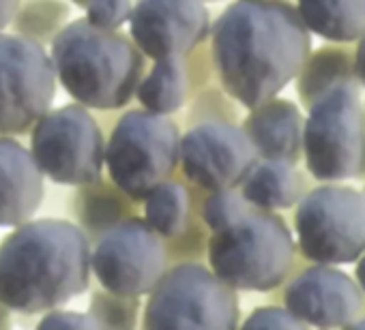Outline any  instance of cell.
Listing matches in <instances>:
<instances>
[{
	"label": "cell",
	"mask_w": 365,
	"mask_h": 330,
	"mask_svg": "<svg viewBox=\"0 0 365 330\" xmlns=\"http://www.w3.org/2000/svg\"><path fill=\"white\" fill-rule=\"evenodd\" d=\"M312 52V33L288 0H235L211 24L222 90L252 110L277 97Z\"/></svg>",
	"instance_id": "obj_1"
},
{
	"label": "cell",
	"mask_w": 365,
	"mask_h": 330,
	"mask_svg": "<svg viewBox=\"0 0 365 330\" xmlns=\"http://www.w3.org/2000/svg\"><path fill=\"white\" fill-rule=\"evenodd\" d=\"M93 243L65 219H29L0 240V302L35 315L63 307L91 285Z\"/></svg>",
	"instance_id": "obj_2"
},
{
	"label": "cell",
	"mask_w": 365,
	"mask_h": 330,
	"mask_svg": "<svg viewBox=\"0 0 365 330\" xmlns=\"http://www.w3.org/2000/svg\"><path fill=\"white\" fill-rule=\"evenodd\" d=\"M56 80L73 101L88 110H120L146 73V56L120 31L101 28L86 18L67 22L50 43Z\"/></svg>",
	"instance_id": "obj_3"
},
{
	"label": "cell",
	"mask_w": 365,
	"mask_h": 330,
	"mask_svg": "<svg viewBox=\"0 0 365 330\" xmlns=\"http://www.w3.org/2000/svg\"><path fill=\"white\" fill-rule=\"evenodd\" d=\"M207 257L237 292H273L294 268L297 243L282 215L254 206L207 238Z\"/></svg>",
	"instance_id": "obj_4"
},
{
	"label": "cell",
	"mask_w": 365,
	"mask_h": 330,
	"mask_svg": "<svg viewBox=\"0 0 365 330\" xmlns=\"http://www.w3.org/2000/svg\"><path fill=\"white\" fill-rule=\"evenodd\" d=\"M348 82L307 107L303 127L305 172L318 183L365 179V99Z\"/></svg>",
	"instance_id": "obj_5"
},
{
	"label": "cell",
	"mask_w": 365,
	"mask_h": 330,
	"mask_svg": "<svg viewBox=\"0 0 365 330\" xmlns=\"http://www.w3.org/2000/svg\"><path fill=\"white\" fill-rule=\"evenodd\" d=\"M146 296L142 326L150 330H232L241 319L237 289L192 260L165 268Z\"/></svg>",
	"instance_id": "obj_6"
},
{
	"label": "cell",
	"mask_w": 365,
	"mask_h": 330,
	"mask_svg": "<svg viewBox=\"0 0 365 330\" xmlns=\"http://www.w3.org/2000/svg\"><path fill=\"white\" fill-rule=\"evenodd\" d=\"M180 131L170 114L146 107L127 110L116 120L106 144L110 181L135 204L176 170Z\"/></svg>",
	"instance_id": "obj_7"
},
{
	"label": "cell",
	"mask_w": 365,
	"mask_h": 330,
	"mask_svg": "<svg viewBox=\"0 0 365 330\" xmlns=\"http://www.w3.org/2000/svg\"><path fill=\"white\" fill-rule=\"evenodd\" d=\"M297 251L316 264H354L365 251V198L344 183H320L294 206Z\"/></svg>",
	"instance_id": "obj_8"
},
{
	"label": "cell",
	"mask_w": 365,
	"mask_h": 330,
	"mask_svg": "<svg viewBox=\"0 0 365 330\" xmlns=\"http://www.w3.org/2000/svg\"><path fill=\"white\" fill-rule=\"evenodd\" d=\"M31 152L43 176L56 185L80 187L101 176L106 139L82 103L48 110L31 129Z\"/></svg>",
	"instance_id": "obj_9"
},
{
	"label": "cell",
	"mask_w": 365,
	"mask_h": 330,
	"mask_svg": "<svg viewBox=\"0 0 365 330\" xmlns=\"http://www.w3.org/2000/svg\"><path fill=\"white\" fill-rule=\"evenodd\" d=\"M56 69L46 46L0 31V135H24L52 107Z\"/></svg>",
	"instance_id": "obj_10"
},
{
	"label": "cell",
	"mask_w": 365,
	"mask_h": 330,
	"mask_svg": "<svg viewBox=\"0 0 365 330\" xmlns=\"http://www.w3.org/2000/svg\"><path fill=\"white\" fill-rule=\"evenodd\" d=\"M165 268V240L140 217L123 219L91 249V270L101 287L123 296H146Z\"/></svg>",
	"instance_id": "obj_11"
},
{
	"label": "cell",
	"mask_w": 365,
	"mask_h": 330,
	"mask_svg": "<svg viewBox=\"0 0 365 330\" xmlns=\"http://www.w3.org/2000/svg\"><path fill=\"white\" fill-rule=\"evenodd\" d=\"M256 161L252 142L232 120H200L180 135L182 174L202 191L239 189Z\"/></svg>",
	"instance_id": "obj_12"
},
{
	"label": "cell",
	"mask_w": 365,
	"mask_h": 330,
	"mask_svg": "<svg viewBox=\"0 0 365 330\" xmlns=\"http://www.w3.org/2000/svg\"><path fill=\"white\" fill-rule=\"evenodd\" d=\"M211 35V16L202 0H135L129 37L146 58L187 56Z\"/></svg>",
	"instance_id": "obj_13"
},
{
	"label": "cell",
	"mask_w": 365,
	"mask_h": 330,
	"mask_svg": "<svg viewBox=\"0 0 365 330\" xmlns=\"http://www.w3.org/2000/svg\"><path fill=\"white\" fill-rule=\"evenodd\" d=\"M284 307L314 328H348L365 309L359 283L333 264L299 270L284 287Z\"/></svg>",
	"instance_id": "obj_14"
},
{
	"label": "cell",
	"mask_w": 365,
	"mask_h": 330,
	"mask_svg": "<svg viewBox=\"0 0 365 330\" xmlns=\"http://www.w3.org/2000/svg\"><path fill=\"white\" fill-rule=\"evenodd\" d=\"M43 196V174L31 148L11 135H0V228L33 219Z\"/></svg>",
	"instance_id": "obj_15"
},
{
	"label": "cell",
	"mask_w": 365,
	"mask_h": 330,
	"mask_svg": "<svg viewBox=\"0 0 365 330\" xmlns=\"http://www.w3.org/2000/svg\"><path fill=\"white\" fill-rule=\"evenodd\" d=\"M303 127L305 116L299 105L279 97L252 107L241 124L258 159L286 163L303 159Z\"/></svg>",
	"instance_id": "obj_16"
},
{
	"label": "cell",
	"mask_w": 365,
	"mask_h": 330,
	"mask_svg": "<svg viewBox=\"0 0 365 330\" xmlns=\"http://www.w3.org/2000/svg\"><path fill=\"white\" fill-rule=\"evenodd\" d=\"M312 189V176L301 172L297 163L258 159L239 185L241 196L262 211H288Z\"/></svg>",
	"instance_id": "obj_17"
},
{
	"label": "cell",
	"mask_w": 365,
	"mask_h": 330,
	"mask_svg": "<svg viewBox=\"0 0 365 330\" xmlns=\"http://www.w3.org/2000/svg\"><path fill=\"white\" fill-rule=\"evenodd\" d=\"M292 82L305 110L333 88L348 82H359L354 71V48L350 43L329 41L327 46L307 54Z\"/></svg>",
	"instance_id": "obj_18"
},
{
	"label": "cell",
	"mask_w": 365,
	"mask_h": 330,
	"mask_svg": "<svg viewBox=\"0 0 365 330\" xmlns=\"http://www.w3.org/2000/svg\"><path fill=\"white\" fill-rule=\"evenodd\" d=\"M309 33L331 43H354L365 33V0H297Z\"/></svg>",
	"instance_id": "obj_19"
},
{
	"label": "cell",
	"mask_w": 365,
	"mask_h": 330,
	"mask_svg": "<svg viewBox=\"0 0 365 330\" xmlns=\"http://www.w3.org/2000/svg\"><path fill=\"white\" fill-rule=\"evenodd\" d=\"M133 204L135 202L127 198L114 183H103V179L99 176L93 183L80 185L73 208H76L80 228L93 243L103 232H108L123 219L131 217Z\"/></svg>",
	"instance_id": "obj_20"
},
{
	"label": "cell",
	"mask_w": 365,
	"mask_h": 330,
	"mask_svg": "<svg viewBox=\"0 0 365 330\" xmlns=\"http://www.w3.org/2000/svg\"><path fill=\"white\" fill-rule=\"evenodd\" d=\"M190 97V75L185 56L155 60L135 88L142 107L157 114H174Z\"/></svg>",
	"instance_id": "obj_21"
},
{
	"label": "cell",
	"mask_w": 365,
	"mask_h": 330,
	"mask_svg": "<svg viewBox=\"0 0 365 330\" xmlns=\"http://www.w3.org/2000/svg\"><path fill=\"white\" fill-rule=\"evenodd\" d=\"M192 198L185 185L176 181L159 183L144 198V221L163 238L172 240L190 228Z\"/></svg>",
	"instance_id": "obj_22"
},
{
	"label": "cell",
	"mask_w": 365,
	"mask_h": 330,
	"mask_svg": "<svg viewBox=\"0 0 365 330\" xmlns=\"http://www.w3.org/2000/svg\"><path fill=\"white\" fill-rule=\"evenodd\" d=\"M71 16V5L65 0H24L20 3L11 28L41 46L52 43L56 33L67 24Z\"/></svg>",
	"instance_id": "obj_23"
},
{
	"label": "cell",
	"mask_w": 365,
	"mask_h": 330,
	"mask_svg": "<svg viewBox=\"0 0 365 330\" xmlns=\"http://www.w3.org/2000/svg\"><path fill=\"white\" fill-rule=\"evenodd\" d=\"M88 315L95 319L97 328L110 330H131L138 326L140 300L138 296H123L110 289H97L91 296Z\"/></svg>",
	"instance_id": "obj_24"
},
{
	"label": "cell",
	"mask_w": 365,
	"mask_h": 330,
	"mask_svg": "<svg viewBox=\"0 0 365 330\" xmlns=\"http://www.w3.org/2000/svg\"><path fill=\"white\" fill-rule=\"evenodd\" d=\"M250 208L254 206L241 196L239 189H217V191H209V196L202 200L200 219L211 232H215L237 221Z\"/></svg>",
	"instance_id": "obj_25"
},
{
	"label": "cell",
	"mask_w": 365,
	"mask_h": 330,
	"mask_svg": "<svg viewBox=\"0 0 365 330\" xmlns=\"http://www.w3.org/2000/svg\"><path fill=\"white\" fill-rule=\"evenodd\" d=\"M133 0H88L86 3V20L101 28L118 31L129 22Z\"/></svg>",
	"instance_id": "obj_26"
},
{
	"label": "cell",
	"mask_w": 365,
	"mask_h": 330,
	"mask_svg": "<svg viewBox=\"0 0 365 330\" xmlns=\"http://www.w3.org/2000/svg\"><path fill=\"white\" fill-rule=\"evenodd\" d=\"M243 328H307L286 307H258L243 321Z\"/></svg>",
	"instance_id": "obj_27"
},
{
	"label": "cell",
	"mask_w": 365,
	"mask_h": 330,
	"mask_svg": "<svg viewBox=\"0 0 365 330\" xmlns=\"http://www.w3.org/2000/svg\"><path fill=\"white\" fill-rule=\"evenodd\" d=\"M41 330H50V328H58V330H88V328H97L95 319L88 313H80V311H67V309H50L46 311V315L39 321Z\"/></svg>",
	"instance_id": "obj_28"
},
{
	"label": "cell",
	"mask_w": 365,
	"mask_h": 330,
	"mask_svg": "<svg viewBox=\"0 0 365 330\" xmlns=\"http://www.w3.org/2000/svg\"><path fill=\"white\" fill-rule=\"evenodd\" d=\"M354 71H356L359 86L365 90V33L356 39V48H354Z\"/></svg>",
	"instance_id": "obj_29"
},
{
	"label": "cell",
	"mask_w": 365,
	"mask_h": 330,
	"mask_svg": "<svg viewBox=\"0 0 365 330\" xmlns=\"http://www.w3.org/2000/svg\"><path fill=\"white\" fill-rule=\"evenodd\" d=\"M20 3H22V0H0V31H5L7 26H11Z\"/></svg>",
	"instance_id": "obj_30"
},
{
	"label": "cell",
	"mask_w": 365,
	"mask_h": 330,
	"mask_svg": "<svg viewBox=\"0 0 365 330\" xmlns=\"http://www.w3.org/2000/svg\"><path fill=\"white\" fill-rule=\"evenodd\" d=\"M354 275H356V283H359L361 292L365 294V251H363L361 257L356 260V270H354Z\"/></svg>",
	"instance_id": "obj_31"
},
{
	"label": "cell",
	"mask_w": 365,
	"mask_h": 330,
	"mask_svg": "<svg viewBox=\"0 0 365 330\" xmlns=\"http://www.w3.org/2000/svg\"><path fill=\"white\" fill-rule=\"evenodd\" d=\"M9 326H11V309L0 302V328H9Z\"/></svg>",
	"instance_id": "obj_32"
},
{
	"label": "cell",
	"mask_w": 365,
	"mask_h": 330,
	"mask_svg": "<svg viewBox=\"0 0 365 330\" xmlns=\"http://www.w3.org/2000/svg\"><path fill=\"white\" fill-rule=\"evenodd\" d=\"M348 328H365V315H359V317H356Z\"/></svg>",
	"instance_id": "obj_33"
},
{
	"label": "cell",
	"mask_w": 365,
	"mask_h": 330,
	"mask_svg": "<svg viewBox=\"0 0 365 330\" xmlns=\"http://www.w3.org/2000/svg\"><path fill=\"white\" fill-rule=\"evenodd\" d=\"M69 3H71V5H76V7H82V9H84L88 0H69Z\"/></svg>",
	"instance_id": "obj_34"
},
{
	"label": "cell",
	"mask_w": 365,
	"mask_h": 330,
	"mask_svg": "<svg viewBox=\"0 0 365 330\" xmlns=\"http://www.w3.org/2000/svg\"><path fill=\"white\" fill-rule=\"evenodd\" d=\"M359 191H361V196H363V198H365V179H363V187H361V189H359Z\"/></svg>",
	"instance_id": "obj_35"
},
{
	"label": "cell",
	"mask_w": 365,
	"mask_h": 330,
	"mask_svg": "<svg viewBox=\"0 0 365 330\" xmlns=\"http://www.w3.org/2000/svg\"><path fill=\"white\" fill-rule=\"evenodd\" d=\"M202 3H217V0H202Z\"/></svg>",
	"instance_id": "obj_36"
}]
</instances>
